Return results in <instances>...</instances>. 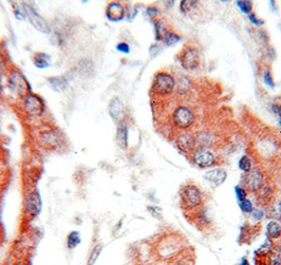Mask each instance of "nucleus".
Instances as JSON below:
<instances>
[{
    "label": "nucleus",
    "instance_id": "c756f323",
    "mask_svg": "<svg viewBox=\"0 0 281 265\" xmlns=\"http://www.w3.org/2000/svg\"><path fill=\"white\" fill-rule=\"evenodd\" d=\"M237 5L244 14H249V15H251L252 10H253L252 1H238Z\"/></svg>",
    "mask_w": 281,
    "mask_h": 265
},
{
    "label": "nucleus",
    "instance_id": "cd10ccee",
    "mask_svg": "<svg viewBox=\"0 0 281 265\" xmlns=\"http://www.w3.org/2000/svg\"><path fill=\"white\" fill-rule=\"evenodd\" d=\"M181 39V37L179 36V35H177L175 33L173 32H169L167 34V36L166 38L164 39V43L167 45V46H173L175 45L177 43H179Z\"/></svg>",
    "mask_w": 281,
    "mask_h": 265
},
{
    "label": "nucleus",
    "instance_id": "f257e3e1",
    "mask_svg": "<svg viewBox=\"0 0 281 265\" xmlns=\"http://www.w3.org/2000/svg\"><path fill=\"white\" fill-rule=\"evenodd\" d=\"M185 249V243L177 234H168L161 238L154 246V254L162 261H175Z\"/></svg>",
    "mask_w": 281,
    "mask_h": 265
},
{
    "label": "nucleus",
    "instance_id": "20e7f679",
    "mask_svg": "<svg viewBox=\"0 0 281 265\" xmlns=\"http://www.w3.org/2000/svg\"><path fill=\"white\" fill-rule=\"evenodd\" d=\"M43 209V201L37 190L32 189L26 193L24 199V213L27 219L33 220L38 217Z\"/></svg>",
    "mask_w": 281,
    "mask_h": 265
},
{
    "label": "nucleus",
    "instance_id": "f3484780",
    "mask_svg": "<svg viewBox=\"0 0 281 265\" xmlns=\"http://www.w3.org/2000/svg\"><path fill=\"white\" fill-rule=\"evenodd\" d=\"M123 103L121 102V100L118 99L117 96H114L109 103V107H108V111L109 114L111 116L112 120L114 122H119L121 121V117L123 114Z\"/></svg>",
    "mask_w": 281,
    "mask_h": 265
},
{
    "label": "nucleus",
    "instance_id": "79ce46f5",
    "mask_svg": "<svg viewBox=\"0 0 281 265\" xmlns=\"http://www.w3.org/2000/svg\"><path fill=\"white\" fill-rule=\"evenodd\" d=\"M0 242H1V236H0Z\"/></svg>",
    "mask_w": 281,
    "mask_h": 265
},
{
    "label": "nucleus",
    "instance_id": "a878e982",
    "mask_svg": "<svg viewBox=\"0 0 281 265\" xmlns=\"http://www.w3.org/2000/svg\"><path fill=\"white\" fill-rule=\"evenodd\" d=\"M238 166H239V168H240L244 173H248L253 169L252 161L250 159V158L247 156H243L240 159H239Z\"/></svg>",
    "mask_w": 281,
    "mask_h": 265
},
{
    "label": "nucleus",
    "instance_id": "423d86ee",
    "mask_svg": "<svg viewBox=\"0 0 281 265\" xmlns=\"http://www.w3.org/2000/svg\"><path fill=\"white\" fill-rule=\"evenodd\" d=\"M23 105L25 112L31 117L40 116L45 111V103L43 99L39 95L32 92L25 97Z\"/></svg>",
    "mask_w": 281,
    "mask_h": 265
},
{
    "label": "nucleus",
    "instance_id": "473e14b6",
    "mask_svg": "<svg viewBox=\"0 0 281 265\" xmlns=\"http://www.w3.org/2000/svg\"><path fill=\"white\" fill-rule=\"evenodd\" d=\"M116 50L122 53V54H129L130 53V48L129 45L126 44V43H119L116 46Z\"/></svg>",
    "mask_w": 281,
    "mask_h": 265
},
{
    "label": "nucleus",
    "instance_id": "4c0bfd02",
    "mask_svg": "<svg viewBox=\"0 0 281 265\" xmlns=\"http://www.w3.org/2000/svg\"><path fill=\"white\" fill-rule=\"evenodd\" d=\"M239 265H251V264H250V261L247 259V258H242V260Z\"/></svg>",
    "mask_w": 281,
    "mask_h": 265
},
{
    "label": "nucleus",
    "instance_id": "7c9ffc66",
    "mask_svg": "<svg viewBox=\"0 0 281 265\" xmlns=\"http://www.w3.org/2000/svg\"><path fill=\"white\" fill-rule=\"evenodd\" d=\"M235 192H236V197L238 199L239 202H241L243 200H245L248 198V191L245 188L241 187V186H236L235 187Z\"/></svg>",
    "mask_w": 281,
    "mask_h": 265
},
{
    "label": "nucleus",
    "instance_id": "412c9836",
    "mask_svg": "<svg viewBox=\"0 0 281 265\" xmlns=\"http://www.w3.org/2000/svg\"><path fill=\"white\" fill-rule=\"evenodd\" d=\"M264 262L266 265H281V245H274Z\"/></svg>",
    "mask_w": 281,
    "mask_h": 265
},
{
    "label": "nucleus",
    "instance_id": "a211bd4d",
    "mask_svg": "<svg viewBox=\"0 0 281 265\" xmlns=\"http://www.w3.org/2000/svg\"><path fill=\"white\" fill-rule=\"evenodd\" d=\"M48 81L56 92H64L68 89V80L66 76H53L48 79Z\"/></svg>",
    "mask_w": 281,
    "mask_h": 265
},
{
    "label": "nucleus",
    "instance_id": "72a5a7b5",
    "mask_svg": "<svg viewBox=\"0 0 281 265\" xmlns=\"http://www.w3.org/2000/svg\"><path fill=\"white\" fill-rule=\"evenodd\" d=\"M264 82L266 83V85H268L269 87H271V88H274L275 87V83H274V80H273V78H272V75H271V73L270 72H266L265 74H264Z\"/></svg>",
    "mask_w": 281,
    "mask_h": 265
},
{
    "label": "nucleus",
    "instance_id": "0eeeda50",
    "mask_svg": "<svg viewBox=\"0 0 281 265\" xmlns=\"http://www.w3.org/2000/svg\"><path fill=\"white\" fill-rule=\"evenodd\" d=\"M38 144L41 148L46 150H56L61 144V136L56 130H44L38 136Z\"/></svg>",
    "mask_w": 281,
    "mask_h": 265
},
{
    "label": "nucleus",
    "instance_id": "2f4dec72",
    "mask_svg": "<svg viewBox=\"0 0 281 265\" xmlns=\"http://www.w3.org/2000/svg\"><path fill=\"white\" fill-rule=\"evenodd\" d=\"M271 214L274 218L281 219V203H277L275 205H272V212Z\"/></svg>",
    "mask_w": 281,
    "mask_h": 265
},
{
    "label": "nucleus",
    "instance_id": "2eb2a0df",
    "mask_svg": "<svg viewBox=\"0 0 281 265\" xmlns=\"http://www.w3.org/2000/svg\"><path fill=\"white\" fill-rule=\"evenodd\" d=\"M204 178L210 184L217 187L225 182V180L227 178V173L223 168H214L212 170L207 171L204 174Z\"/></svg>",
    "mask_w": 281,
    "mask_h": 265
},
{
    "label": "nucleus",
    "instance_id": "ddd939ff",
    "mask_svg": "<svg viewBox=\"0 0 281 265\" xmlns=\"http://www.w3.org/2000/svg\"><path fill=\"white\" fill-rule=\"evenodd\" d=\"M125 15H126V10L124 8V5L119 2L113 1V2H110L107 5L106 16L110 22L112 23L121 22V20L125 18Z\"/></svg>",
    "mask_w": 281,
    "mask_h": 265
},
{
    "label": "nucleus",
    "instance_id": "c85d7f7f",
    "mask_svg": "<svg viewBox=\"0 0 281 265\" xmlns=\"http://www.w3.org/2000/svg\"><path fill=\"white\" fill-rule=\"evenodd\" d=\"M197 1H193V0H183V1H181L180 4V9L183 13H187L191 11L192 9H194L195 6L197 5Z\"/></svg>",
    "mask_w": 281,
    "mask_h": 265
},
{
    "label": "nucleus",
    "instance_id": "9b49d317",
    "mask_svg": "<svg viewBox=\"0 0 281 265\" xmlns=\"http://www.w3.org/2000/svg\"><path fill=\"white\" fill-rule=\"evenodd\" d=\"M245 189L250 191H259L264 186V176L259 169H252L250 172L245 173L243 180Z\"/></svg>",
    "mask_w": 281,
    "mask_h": 265
},
{
    "label": "nucleus",
    "instance_id": "393cba45",
    "mask_svg": "<svg viewBox=\"0 0 281 265\" xmlns=\"http://www.w3.org/2000/svg\"><path fill=\"white\" fill-rule=\"evenodd\" d=\"M273 247H274L273 241L266 238V241L264 242L263 245L255 253L258 259H265V258L268 257V255L271 253V250L273 249Z\"/></svg>",
    "mask_w": 281,
    "mask_h": 265
},
{
    "label": "nucleus",
    "instance_id": "4be33fe9",
    "mask_svg": "<svg viewBox=\"0 0 281 265\" xmlns=\"http://www.w3.org/2000/svg\"><path fill=\"white\" fill-rule=\"evenodd\" d=\"M154 27H156V38L157 40H164L167 36V34L169 33V26L166 24L165 20L159 19L154 24Z\"/></svg>",
    "mask_w": 281,
    "mask_h": 265
},
{
    "label": "nucleus",
    "instance_id": "39448f33",
    "mask_svg": "<svg viewBox=\"0 0 281 265\" xmlns=\"http://www.w3.org/2000/svg\"><path fill=\"white\" fill-rule=\"evenodd\" d=\"M175 88V80L173 76L166 72H159L154 76L152 90L159 95L170 94Z\"/></svg>",
    "mask_w": 281,
    "mask_h": 265
},
{
    "label": "nucleus",
    "instance_id": "ea45409f",
    "mask_svg": "<svg viewBox=\"0 0 281 265\" xmlns=\"http://www.w3.org/2000/svg\"><path fill=\"white\" fill-rule=\"evenodd\" d=\"M256 263H257V265H266V264H265V262H264V260H263V259H258V260H257V262H256Z\"/></svg>",
    "mask_w": 281,
    "mask_h": 265
},
{
    "label": "nucleus",
    "instance_id": "5701e85b",
    "mask_svg": "<svg viewBox=\"0 0 281 265\" xmlns=\"http://www.w3.org/2000/svg\"><path fill=\"white\" fill-rule=\"evenodd\" d=\"M82 243L81 234L76 231H73L67 236V247L68 249L72 250L76 248Z\"/></svg>",
    "mask_w": 281,
    "mask_h": 265
},
{
    "label": "nucleus",
    "instance_id": "a19ab883",
    "mask_svg": "<svg viewBox=\"0 0 281 265\" xmlns=\"http://www.w3.org/2000/svg\"><path fill=\"white\" fill-rule=\"evenodd\" d=\"M277 113L279 114V116H280V120H281V105H280V106L278 107V110H277Z\"/></svg>",
    "mask_w": 281,
    "mask_h": 265
},
{
    "label": "nucleus",
    "instance_id": "aec40b11",
    "mask_svg": "<svg viewBox=\"0 0 281 265\" xmlns=\"http://www.w3.org/2000/svg\"><path fill=\"white\" fill-rule=\"evenodd\" d=\"M33 64L38 69H46L51 64V56L43 52L35 53L33 55Z\"/></svg>",
    "mask_w": 281,
    "mask_h": 265
},
{
    "label": "nucleus",
    "instance_id": "bb28decb",
    "mask_svg": "<svg viewBox=\"0 0 281 265\" xmlns=\"http://www.w3.org/2000/svg\"><path fill=\"white\" fill-rule=\"evenodd\" d=\"M239 207H240L241 211L245 213H252L254 212V206H253V203L249 199L239 202Z\"/></svg>",
    "mask_w": 281,
    "mask_h": 265
},
{
    "label": "nucleus",
    "instance_id": "f704fd0d",
    "mask_svg": "<svg viewBox=\"0 0 281 265\" xmlns=\"http://www.w3.org/2000/svg\"><path fill=\"white\" fill-rule=\"evenodd\" d=\"M147 14H148L149 17L152 19L157 18V16L159 15V10L153 8V6H150V8H148V10H147Z\"/></svg>",
    "mask_w": 281,
    "mask_h": 265
},
{
    "label": "nucleus",
    "instance_id": "b1692460",
    "mask_svg": "<svg viewBox=\"0 0 281 265\" xmlns=\"http://www.w3.org/2000/svg\"><path fill=\"white\" fill-rule=\"evenodd\" d=\"M103 248L104 245L102 243H97L91 249V252L89 254L88 257V260H87V265H94L96 263V261L98 260V258H100L102 252H103Z\"/></svg>",
    "mask_w": 281,
    "mask_h": 265
},
{
    "label": "nucleus",
    "instance_id": "9d476101",
    "mask_svg": "<svg viewBox=\"0 0 281 265\" xmlns=\"http://www.w3.org/2000/svg\"><path fill=\"white\" fill-rule=\"evenodd\" d=\"M192 159L200 168H209L215 165L216 158L214 153L206 148H196L192 153Z\"/></svg>",
    "mask_w": 281,
    "mask_h": 265
},
{
    "label": "nucleus",
    "instance_id": "58836bf2",
    "mask_svg": "<svg viewBox=\"0 0 281 265\" xmlns=\"http://www.w3.org/2000/svg\"><path fill=\"white\" fill-rule=\"evenodd\" d=\"M169 265H186V264L183 262H179V261H172Z\"/></svg>",
    "mask_w": 281,
    "mask_h": 265
},
{
    "label": "nucleus",
    "instance_id": "7ed1b4c3",
    "mask_svg": "<svg viewBox=\"0 0 281 265\" xmlns=\"http://www.w3.org/2000/svg\"><path fill=\"white\" fill-rule=\"evenodd\" d=\"M181 205L187 211H193L203 204V194L199 187L189 184L184 186L180 192Z\"/></svg>",
    "mask_w": 281,
    "mask_h": 265
},
{
    "label": "nucleus",
    "instance_id": "6ab92c4d",
    "mask_svg": "<svg viewBox=\"0 0 281 265\" xmlns=\"http://www.w3.org/2000/svg\"><path fill=\"white\" fill-rule=\"evenodd\" d=\"M266 237L272 241L281 238V225L276 220L270 221L266 225Z\"/></svg>",
    "mask_w": 281,
    "mask_h": 265
},
{
    "label": "nucleus",
    "instance_id": "f03ea898",
    "mask_svg": "<svg viewBox=\"0 0 281 265\" xmlns=\"http://www.w3.org/2000/svg\"><path fill=\"white\" fill-rule=\"evenodd\" d=\"M6 83H8L10 91L20 97V99H25L31 91L30 83L28 82L26 76L17 69H13L9 72Z\"/></svg>",
    "mask_w": 281,
    "mask_h": 265
},
{
    "label": "nucleus",
    "instance_id": "6e6552de",
    "mask_svg": "<svg viewBox=\"0 0 281 265\" xmlns=\"http://www.w3.org/2000/svg\"><path fill=\"white\" fill-rule=\"evenodd\" d=\"M173 124L180 129H187L195 122V114L193 111L184 106H180L174 110L172 114Z\"/></svg>",
    "mask_w": 281,
    "mask_h": 265
},
{
    "label": "nucleus",
    "instance_id": "4468645a",
    "mask_svg": "<svg viewBox=\"0 0 281 265\" xmlns=\"http://www.w3.org/2000/svg\"><path fill=\"white\" fill-rule=\"evenodd\" d=\"M116 144L119 148L124 150L128 147V125L126 122V118H123L117 124Z\"/></svg>",
    "mask_w": 281,
    "mask_h": 265
},
{
    "label": "nucleus",
    "instance_id": "1a4fd4ad",
    "mask_svg": "<svg viewBox=\"0 0 281 265\" xmlns=\"http://www.w3.org/2000/svg\"><path fill=\"white\" fill-rule=\"evenodd\" d=\"M24 10L27 17L29 18L31 25L36 29L37 31L44 33V34H50L51 27L49 24L46 22L44 17H41L39 14L35 11L30 4L24 3Z\"/></svg>",
    "mask_w": 281,
    "mask_h": 265
},
{
    "label": "nucleus",
    "instance_id": "e433bc0d",
    "mask_svg": "<svg viewBox=\"0 0 281 265\" xmlns=\"http://www.w3.org/2000/svg\"><path fill=\"white\" fill-rule=\"evenodd\" d=\"M12 265H31V263L28 261L27 259H20L14 262Z\"/></svg>",
    "mask_w": 281,
    "mask_h": 265
},
{
    "label": "nucleus",
    "instance_id": "f8f14e48",
    "mask_svg": "<svg viewBox=\"0 0 281 265\" xmlns=\"http://www.w3.org/2000/svg\"><path fill=\"white\" fill-rule=\"evenodd\" d=\"M199 52L194 47H185L180 54V62L186 70H195L199 66Z\"/></svg>",
    "mask_w": 281,
    "mask_h": 265
},
{
    "label": "nucleus",
    "instance_id": "dca6fc26",
    "mask_svg": "<svg viewBox=\"0 0 281 265\" xmlns=\"http://www.w3.org/2000/svg\"><path fill=\"white\" fill-rule=\"evenodd\" d=\"M177 146H178V148L183 152H186V153L192 152L193 153L194 150L196 149V146H197L196 137L193 136L192 134H188V133L181 134L177 138Z\"/></svg>",
    "mask_w": 281,
    "mask_h": 265
},
{
    "label": "nucleus",
    "instance_id": "c9c22d12",
    "mask_svg": "<svg viewBox=\"0 0 281 265\" xmlns=\"http://www.w3.org/2000/svg\"><path fill=\"white\" fill-rule=\"evenodd\" d=\"M249 18H250V20L251 22L254 24V25H256V26H261V25H263V22L261 19H258L257 18V16L255 15V14H251V15L249 16Z\"/></svg>",
    "mask_w": 281,
    "mask_h": 265
}]
</instances>
